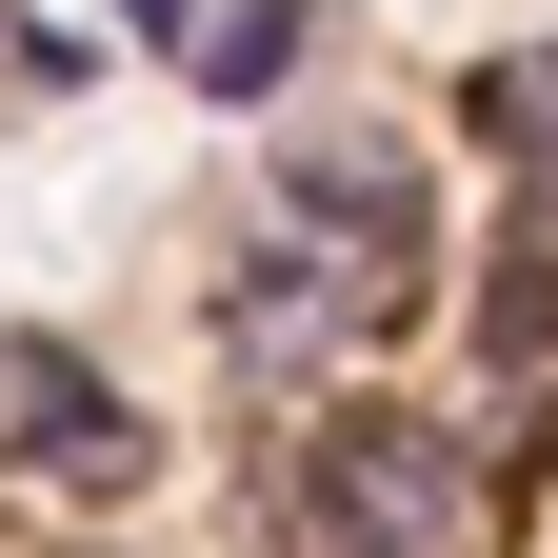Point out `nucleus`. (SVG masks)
<instances>
[{"label": "nucleus", "mask_w": 558, "mask_h": 558, "mask_svg": "<svg viewBox=\"0 0 558 558\" xmlns=\"http://www.w3.org/2000/svg\"><path fill=\"white\" fill-rule=\"evenodd\" d=\"M0 459H40V478H140V418H120V379L81 360V339H0Z\"/></svg>", "instance_id": "f03ea898"}, {"label": "nucleus", "mask_w": 558, "mask_h": 558, "mask_svg": "<svg viewBox=\"0 0 558 558\" xmlns=\"http://www.w3.org/2000/svg\"><path fill=\"white\" fill-rule=\"evenodd\" d=\"M538 81H558V60H538Z\"/></svg>", "instance_id": "39448f33"}, {"label": "nucleus", "mask_w": 558, "mask_h": 558, "mask_svg": "<svg viewBox=\"0 0 558 558\" xmlns=\"http://www.w3.org/2000/svg\"><path fill=\"white\" fill-rule=\"evenodd\" d=\"M259 499H279V538H300V558H459V519H478L439 418H319Z\"/></svg>", "instance_id": "f257e3e1"}, {"label": "nucleus", "mask_w": 558, "mask_h": 558, "mask_svg": "<svg viewBox=\"0 0 558 558\" xmlns=\"http://www.w3.org/2000/svg\"><path fill=\"white\" fill-rule=\"evenodd\" d=\"M399 319V240H279L240 279V360H319V339Z\"/></svg>", "instance_id": "7ed1b4c3"}, {"label": "nucleus", "mask_w": 558, "mask_h": 558, "mask_svg": "<svg viewBox=\"0 0 558 558\" xmlns=\"http://www.w3.org/2000/svg\"><path fill=\"white\" fill-rule=\"evenodd\" d=\"M279 60H300V0H240L199 21V100H279Z\"/></svg>", "instance_id": "20e7f679"}]
</instances>
